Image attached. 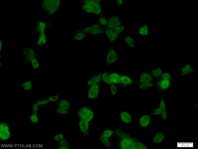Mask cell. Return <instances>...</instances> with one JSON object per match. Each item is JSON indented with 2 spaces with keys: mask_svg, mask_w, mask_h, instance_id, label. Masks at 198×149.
Returning a JSON list of instances; mask_svg holds the SVG:
<instances>
[{
  "mask_svg": "<svg viewBox=\"0 0 198 149\" xmlns=\"http://www.w3.org/2000/svg\"><path fill=\"white\" fill-rule=\"evenodd\" d=\"M113 138L117 142V146L120 149H147L146 145L129 133L121 129H114Z\"/></svg>",
  "mask_w": 198,
  "mask_h": 149,
  "instance_id": "6da1fadb",
  "label": "cell"
},
{
  "mask_svg": "<svg viewBox=\"0 0 198 149\" xmlns=\"http://www.w3.org/2000/svg\"><path fill=\"white\" fill-rule=\"evenodd\" d=\"M80 8L87 13L92 14L99 17L103 16L100 0H82Z\"/></svg>",
  "mask_w": 198,
  "mask_h": 149,
  "instance_id": "7a4b0ae2",
  "label": "cell"
},
{
  "mask_svg": "<svg viewBox=\"0 0 198 149\" xmlns=\"http://www.w3.org/2000/svg\"><path fill=\"white\" fill-rule=\"evenodd\" d=\"M154 79L150 73L143 71L140 73L136 83L139 89L145 90L154 86Z\"/></svg>",
  "mask_w": 198,
  "mask_h": 149,
  "instance_id": "3957f363",
  "label": "cell"
},
{
  "mask_svg": "<svg viewBox=\"0 0 198 149\" xmlns=\"http://www.w3.org/2000/svg\"><path fill=\"white\" fill-rule=\"evenodd\" d=\"M77 114L78 119L83 120L92 124L95 119L94 111L87 106H81L78 108Z\"/></svg>",
  "mask_w": 198,
  "mask_h": 149,
  "instance_id": "277c9868",
  "label": "cell"
},
{
  "mask_svg": "<svg viewBox=\"0 0 198 149\" xmlns=\"http://www.w3.org/2000/svg\"><path fill=\"white\" fill-rule=\"evenodd\" d=\"M149 114L151 116H159L164 121L166 120L168 118V114L166 110V105L164 96H162L160 101L158 107L155 108Z\"/></svg>",
  "mask_w": 198,
  "mask_h": 149,
  "instance_id": "5b68a950",
  "label": "cell"
},
{
  "mask_svg": "<svg viewBox=\"0 0 198 149\" xmlns=\"http://www.w3.org/2000/svg\"><path fill=\"white\" fill-rule=\"evenodd\" d=\"M104 29L98 22H97L78 30L85 33L88 36L97 35L103 33Z\"/></svg>",
  "mask_w": 198,
  "mask_h": 149,
  "instance_id": "8992f818",
  "label": "cell"
},
{
  "mask_svg": "<svg viewBox=\"0 0 198 149\" xmlns=\"http://www.w3.org/2000/svg\"><path fill=\"white\" fill-rule=\"evenodd\" d=\"M12 138V133L9 124L2 121H0V141L6 142Z\"/></svg>",
  "mask_w": 198,
  "mask_h": 149,
  "instance_id": "52a82bcc",
  "label": "cell"
},
{
  "mask_svg": "<svg viewBox=\"0 0 198 149\" xmlns=\"http://www.w3.org/2000/svg\"><path fill=\"white\" fill-rule=\"evenodd\" d=\"M61 3L60 0H44L42 6L43 9L51 16L57 10Z\"/></svg>",
  "mask_w": 198,
  "mask_h": 149,
  "instance_id": "ba28073f",
  "label": "cell"
},
{
  "mask_svg": "<svg viewBox=\"0 0 198 149\" xmlns=\"http://www.w3.org/2000/svg\"><path fill=\"white\" fill-rule=\"evenodd\" d=\"M119 60V56L116 49L112 46H109L105 57V63L108 66L116 64Z\"/></svg>",
  "mask_w": 198,
  "mask_h": 149,
  "instance_id": "9c48e42d",
  "label": "cell"
},
{
  "mask_svg": "<svg viewBox=\"0 0 198 149\" xmlns=\"http://www.w3.org/2000/svg\"><path fill=\"white\" fill-rule=\"evenodd\" d=\"M175 80L158 78L155 80L154 86L161 92L168 90L172 86Z\"/></svg>",
  "mask_w": 198,
  "mask_h": 149,
  "instance_id": "30bf717a",
  "label": "cell"
},
{
  "mask_svg": "<svg viewBox=\"0 0 198 149\" xmlns=\"http://www.w3.org/2000/svg\"><path fill=\"white\" fill-rule=\"evenodd\" d=\"M100 83L93 84L89 86L87 92V98L90 100L97 99L99 96Z\"/></svg>",
  "mask_w": 198,
  "mask_h": 149,
  "instance_id": "8fae6325",
  "label": "cell"
},
{
  "mask_svg": "<svg viewBox=\"0 0 198 149\" xmlns=\"http://www.w3.org/2000/svg\"><path fill=\"white\" fill-rule=\"evenodd\" d=\"M78 128L80 133L84 136H90L92 124L83 120L78 119Z\"/></svg>",
  "mask_w": 198,
  "mask_h": 149,
  "instance_id": "7c38bea8",
  "label": "cell"
},
{
  "mask_svg": "<svg viewBox=\"0 0 198 149\" xmlns=\"http://www.w3.org/2000/svg\"><path fill=\"white\" fill-rule=\"evenodd\" d=\"M151 121V116L149 113L143 114L139 116L138 123L142 129H147L150 126Z\"/></svg>",
  "mask_w": 198,
  "mask_h": 149,
  "instance_id": "4fadbf2b",
  "label": "cell"
},
{
  "mask_svg": "<svg viewBox=\"0 0 198 149\" xmlns=\"http://www.w3.org/2000/svg\"><path fill=\"white\" fill-rule=\"evenodd\" d=\"M108 24L106 28L113 29L123 24L118 16L113 15L108 18Z\"/></svg>",
  "mask_w": 198,
  "mask_h": 149,
  "instance_id": "5bb4252c",
  "label": "cell"
},
{
  "mask_svg": "<svg viewBox=\"0 0 198 149\" xmlns=\"http://www.w3.org/2000/svg\"><path fill=\"white\" fill-rule=\"evenodd\" d=\"M104 33L110 43H113L118 38L119 35L114 30L108 28H105Z\"/></svg>",
  "mask_w": 198,
  "mask_h": 149,
  "instance_id": "9a60e30c",
  "label": "cell"
},
{
  "mask_svg": "<svg viewBox=\"0 0 198 149\" xmlns=\"http://www.w3.org/2000/svg\"><path fill=\"white\" fill-rule=\"evenodd\" d=\"M121 87L127 89L132 85L134 82L133 78L128 75L121 73Z\"/></svg>",
  "mask_w": 198,
  "mask_h": 149,
  "instance_id": "2e32d148",
  "label": "cell"
},
{
  "mask_svg": "<svg viewBox=\"0 0 198 149\" xmlns=\"http://www.w3.org/2000/svg\"><path fill=\"white\" fill-rule=\"evenodd\" d=\"M23 53L24 56V61L26 63H30L32 60L36 57L34 50L31 48H24L23 50Z\"/></svg>",
  "mask_w": 198,
  "mask_h": 149,
  "instance_id": "e0dca14e",
  "label": "cell"
},
{
  "mask_svg": "<svg viewBox=\"0 0 198 149\" xmlns=\"http://www.w3.org/2000/svg\"><path fill=\"white\" fill-rule=\"evenodd\" d=\"M102 82L101 72H98L95 73L87 80L86 84L89 86L93 84L100 83Z\"/></svg>",
  "mask_w": 198,
  "mask_h": 149,
  "instance_id": "ac0fdd59",
  "label": "cell"
},
{
  "mask_svg": "<svg viewBox=\"0 0 198 149\" xmlns=\"http://www.w3.org/2000/svg\"><path fill=\"white\" fill-rule=\"evenodd\" d=\"M109 71L110 78L112 83L116 85L117 86L121 87V73L119 72L112 70Z\"/></svg>",
  "mask_w": 198,
  "mask_h": 149,
  "instance_id": "d6986e66",
  "label": "cell"
},
{
  "mask_svg": "<svg viewBox=\"0 0 198 149\" xmlns=\"http://www.w3.org/2000/svg\"><path fill=\"white\" fill-rule=\"evenodd\" d=\"M119 117L121 121L124 124L129 125L132 122L133 118L131 114L127 111L120 112Z\"/></svg>",
  "mask_w": 198,
  "mask_h": 149,
  "instance_id": "ffe728a7",
  "label": "cell"
},
{
  "mask_svg": "<svg viewBox=\"0 0 198 149\" xmlns=\"http://www.w3.org/2000/svg\"><path fill=\"white\" fill-rule=\"evenodd\" d=\"M194 72V70L192 67V64L189 63L185 64L182 67L180 74L182 76H186Z\"/></svg>",
  "mask_w": 198,
  "mask_h": 149,
  "instance_id": "44dd1931",
  "label": "cell"
},
{
  "mask_svg": "<svg viewBox=\"0 0 198 149\" xmlns=\"http://www.w3.org/2000/svg\"><path fill=\"white\" fill-rule=\"evenodd\" d=\"M150 31V27L149 25L147 23H145L139 28L138 33L140 36H147L149 35Z\"/></svg>",
  "mask_w": 198,
  "mask_h": 149,
  "instance_id": "7402d4cb",
  "label": "cell"
},
{
  "mask_svg": "<svg viewBox=\"0 0 198 149\" xmlns=\"http://www.w3.org/2000/svg\"><path fill=\"white\" fill-rule=\"evenodd\" d=\"M165 139L164 134L161 132L156 133L153 137L152 143L153 144H157L162 143Z\"/></svg>",
  "mask_w": 198,
  "mask_h": 149,
  "instance_id": "603a6c76",
  "label": "cell"
},
{
  "mask_svg": "<svg viewBox=\"0 0 198 149\" xmlns=\"http://www.w3.org/2000/svg\"><path fill=\"white\" fill-rule=\"evenodd\" d=\"M56 107L69 111L71 107L70 101L67 99H62L58 102Z\"/></svg>",
  "mask_w": 198,
  "mask_h": 149,
  "instance_id": "cb8c5ba5",
  "label": "cell"
},
{
  "mask_svg": "<svg viewBox=\"0 0 198 149\" xmlns=\"http://www.w3.org/2000/svg\"><path fill=\"white\" fill-rule=\"evenodd\" d=\"M125 43L130 48L135 49L136 45L135 39L131 35H127L124 38Z\"/></svg>",
  "mask_w": 198,
  "mask_h": 149,
  "instance_id": "d4e9b609",
  "label": "cell"
},
{
  "mask_svg": "<svg viewBox=\"0 0 198 149\" xmlns=\"http://www.w3.org/2000/svg\"><path fill=\"white\" fill-rule=\"evenodd\" d=\"M88 36L85 33L77 30L76 33L72 36L71 39L73 41H82Z\"/></svg>",
  "mask_w": 198,
  "mask_h": 149,
  "instance_id": "484cf974",
  "label": "cell"
},
{
  "mask_svg": "<svg viewBox=\"0 0 198 149\" xmlns=\"http://www.w3.org/2000/svg\"><path fill=\"white\" fill-rule=\"evenodd\" d=\"M99 138L101 143L105 147L108 149L111 148V139L105 137L100 134Z\"/></svg>",
  "mask_w": 198,
  "mask_h": 149,
  "instance_id": "4316f807",
  "label": "cell"
},
{
  "mask_svg": "<svg viewBox=\"0 0 198 149\" xmlns=\"http://www.w3.org/2000/svg\"><path fill=\"white\" fill-rule=\"evenodd\" d=\"M163 72V69L160 67H157L154 69H151L150 74L154 80L159 78Z\"/></svg>",
  "mask_w": 198,
  "mask_h": 149,
  "instance_id": "83f0119b",
  "label": "cell"
},
{
  "mask_svg": "<svg viewBox=\"0 0 198 149\" xmlns=\"http://www.w3.org/2000/svg\"><path fill=\"white\" fill-rule=\"evenodd\" d=\"M101 74L102 82H104L108 86L113 84L110 78L109 71H101Z\"/></svg>",
  "mask_w": 198,
  "mask_h": 149,
  "instance_id": "f1b7e54d",
  "label": "cell"
},
{
  "mask_svg": "<svg viewBox=\"0 0 198 149\" xmlns=\"http://www.w3.org/2000/svg\"><path fill=\"white\" fill-rule=\"evenodd\" d=\"M30 122L32 124L38 125L39 123V113L31 112L29 115Z\"/></svg>",
  "mask_w": 198,
  "mask_h": 149,
  "instance_id": "f546056e",
  "label": "cell"
},
{
  "mask_svg": "<svg viewBox=\"0 0 198 149\" xmlns=\"http://www.w3.org/2000/svg\"><path fill=\"white\" fill-rule=\"evenodd\" d=\"M47 41V37L45 32L39 33L37 40V45L39 47L45 44Z\"/></svg>",
  "mask_w": 198,
  "mask_h": 149,
  "instance_id": "4dcf8cb0",
  "label": "cell"
},
{
  "mask_svg": "<svg viewBox=\"0 0 198 149\" xmlns=\"http://www.w3.org/2000/svg\"><path fill=\"white\" fill-rule=\"evenodd\" d=\"M58 149H70L71 147L69 142L65 137L58 142Z\"/></svg>",
  "mask_w": 198,
  "mask_h": 149,
  "instance_id": "1f68e13d",
  "label": "cell"
},
{
  "mask_svg": "<svg viewBox=\"0 0 198 149\" xmlns=\"http://www.w3.org/2000/svg\"><path fill=\"white\" fill-rule=\"evenodd\" d=\"M100 134L105 137L111 139L113 137L114 130L110 129H106L103 130Z\"/></svg>",
  "mask_w": 198,
  "mask_h": 149,
  "instance_id": "d6a6232c",
  "label": "cell"
},
{
  "mask_svg": "<svg viewBox=\"0 0 198 149\" xmlns=\"http://www.w3.org/2000/svg\"><path fill=\"white\" fill-rule=\"evenodd\" d=\"M32 85L31 81H25L23 82L21 87L24 91L28 92L31 90L32 88Z\"/></svg>",
  "mask_w": 198,
  "mask_h": 149,
  "instance_id": "836d02e7",
  "label": "cell"
},
{
  "mask_svg": "<svg viewBox=\"0 0 198 149\" xmlns=\"http://www.w3.org/2000/svg\"><path fill=\"white\" fill-rule=\"evenodd\" d=\"M46 24L44 22H39L37 24L36 27V30L39 33L45 32Z\"/></svg>",
  "mask_w": 198,
  "mask_h": 149,
  "instance_id": "e575fe53",
  "label": "cell"
},
{
  "mask_svg": "<svg viewBox=\"0 0 198 149\" xmlns=\"http://www.w3.org/2000/svg\"><path fill=\"white\" fill-rule=\"evenodd\" d=\"M98 23L101 26L105 28L107 27L108 24V18L105 17L103 15L99 17Z\"/></svg>",
  "mask_w": 198,
  "mask_h": 149,
  "instance_id": "d590c367",
  "label": "cell"
},
{
  "mask_svg": "<svg viewBox=\"0 0 198 149\" xmlns=\"http://www.w3.org/2000/svg\"><path fill=\"white\" fill-rule=\"evenodd\" d=\"M109 92L111 95L112 96H114L116 95L117 93L118 86L114 84H112L109 86Z\"/></svg>",
  "mask_w": 198,
  "mask_h": 149,
  "instance_id": "8d00e7d4",
  "label": "cell"
},
{
  "mask_svg": "<svg viewBox=\"0 0 198 149\" xmlns=\"http://www.w3.org/2000/svg\"><path fill=\"white\" fill-rule=\"evenodd\" d=\"M65 138V135L62 133H57L55 134L53 136V139L54 141L56 142H58Z\"/></svg>",
  "mask_w": 198,
  "mask_h": 149,
  "instance_id": "74e56055",
  "label": "cell"
},
{
  "mask_svg": "<svg viewBox=\"0 0 198 149\" xmlns=\"http://www.w3.org/2000/svg\"><path fill=\"white\" fill-rule=\"evenodd\" d=\"M30 64L32 68L34 70L37 69L39 67V63L38 59L36 57H35L32 60Z\"/></svg>",
  "mask_w": 198,
  "mask_h": 149,
  "instance_id": "f35d334b",
  "label": "cell"
},
{
  "mask_svg": "<svg viewBox=\"0 0 198 149\" xmlns=\"http://www.w3.org/2000/svg\"><path fill=\"white\" fill-rule=\"evenodd\" d=\"M60 96L58 94H55L50 96L46 97L50 103L56 102L59 98Z\"/></svg>",
  "mask_w": 198,
  "mask_h": 149,
  "instance_id": "ab89813d",
  "label": "cell"
},
{
  "mask_svg": "<svg viewBox=\"0 0 198 149\" xmlns=\"http://www.w3.org/2000/svg\"><path fill=\"white\" fill-rule=\"evenodd\" d=\"M56 113L62 115H68L69 114V111L56 107Z\"/></svg>",
  "mask_w": 198,
  "mask_h": 149,
  "instance_id": "60d3db41",
  "label": "cell"
},
{
  "mask_svg": "<svg viewBox=\"0 0 198 149\" xmlns=\"http://www.w3.org/2000/svg\"><path fill=\"white\" fill-rule=\"evenodd\" d=\"M35 103L39 106L50 103V102L46 98L44 99H39L37 100Z\"/></svg>",
  "mask_w": 198,
  "mask_h": 149,
  "instance_id": "b9f144b4",
  "label": "cell"
},
{
  "mask_svg": "<svg viewBox=\"0 0 198 149\" xmlns=\"http://www.w3.org/2000/svg\"><path fill=\"white\" fill-rule=\"evenodd\" d=\"M39 106L35 102L33 104L32 112H38Z\"/></svg>",
  "mask_w": 198,
  "mask_h": 149,
  "instance_id": "7bdbcfd3",
  "label": "cell"
},
{
  "mask_svg": "<svg viewBox=\"0 0 198 149\" xmlns=\"http://www.w3.org/2000/svg\"><path fill=\"white\" fill-rule=\"evenodd\" d=\"M118 7L120 8L123 4V1L122 0H117Z\"/></svg>",
  "mask_w": 198,
  "mask_h": 149,
  "instance_id": "ee69618b",
  "label": "cell"
},
{
  "mask_svg": "<svg viewBox=\"0 0 198 149\" xmlns=\"http://www.w3.org/2000/svg\"><path fill=\"white\" fill-rule=\"evenodd\" d=\"M2 48V42L1 40H0V51L1 50Z\"/></svg>",
  "mask_w": 198,
  "mask_h": 149,
  "instance_id": "f6af8a7d",
  "label": "cell"
},
{
  "mask_svg": "<svg viewBox=\"0 0 198 149\" xmlns=\"http://www.w3.org/2000/svg\"><path fill=\"white\" fill-rule=\"evenodd\" d=\"M196 107H197V108H198V104H196Z\"/></svg>",
  "mask_w": 198,
  "mask_h": 149,
  "instance_id": "bcb514c9",
  "label": "cell"
}]
</instances>
